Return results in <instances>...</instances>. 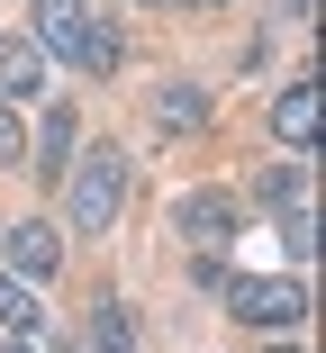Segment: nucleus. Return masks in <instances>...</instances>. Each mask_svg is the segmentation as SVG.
<instances>
[{
	"label": "nucleus",
	"instance_id": "nucleus-1",
	"mask_svg": "<svg viewBox=\"0 0 326 353\" xmlns=\"http://www.w3.org/2000/svg\"><path fill=\"white\" fill-rule=\"evenodd\" d=\"M127 181H136V163H127L118 145H73V163H63V227H82V236H109L118 227V208H127Z\"/></svg>",
	"mask_w": 326,
	"mask_h": 353
},
{
	"label": "nucleus",
	"instance_id": "nucleus-2",
	"mask_svg": "<svg viewBox=\"0 0 326 353\" xmlns=\"http://www.w3.org/2000/svg\"><path fill=\"white\" fill-rule=\"evenodd\" d=\"M227 317H236V326H263V335H290V326H308V281H299V272L227 281Z\"/></svg>",
	"mask_w": 326,
	"mask_h": 353
},
{
	"label": "nucleus",
	"instance_id": "nucleus-3",
	"mask_svg": "<svg viewBox=\"0 0 326 353\" xmlns=\"http://www.w3.org/2000/svg\"><path fill=\"white\" fill-rule=\"evenodd\" d=\"M245 227V199L236 190H181L172 199V236H190V245H227Z\"/></svg>",
	"mask_w": 326,
	"mask_h": 353
},
{
	"label": "nucleus",
	"instance_id": "nucleus-4",
	"mask_svg": "<svg viewBox=\"0 0 326 353\" xmlns=\"http://www.w3.org/2000/svg\"><path fill=\"white\" fill-rule=\"evenodd\" d=\"M0 263H10L19 281H54L63 272V227L54 218H19L10 236H0Z\"/></svg>",
	"mask_w": 326,
	"mask_h": 353
},
{
	"label": "nucleus",
	"instance_id": "nucleus-5",
	"mask_svg": "<svg viewBox=\"0 0 326 353\" xmlns=\"http://www.w3.org/2000/svg\"><path fill=\"white\" fill-rule=\"evenodd\" d=\"M73 145H82V109H73V100H45V109H37V181H63Z\"/></svg>",
	"mask_w": 326,
	"mask_h": 353
},
{
	"label": "nucleus",
	"instance_id": "nucleus-6",
	"mask_svg": "<svg viewBox=\"0 0 326 353\" xmlns=\"http://www.w3.org/2000/svg\"><path fill=\"white\" fill-rule=\"evenodd\" d=\"M82 28H91V0H37V54H63L73 63V46H82Z\"/></svg>",
	"mask_w": 326,
	"mask_h": 353
},
{
	"label": "nucleus",
	"instance_id": "nucleus-7",
	"mask_svg": "<svg viewBox=\"0 0 326 353\" xmlns=\"http://www.w3.org/2000/svg\"><path fill=\"white\" fill-rule=\"evenodd\" d=\"M154 127H163V136H200V127H209V91H200V82H163V91H154Z\"/></svg>",
	"mask_w": 326,
	"mask_h": 353
},
{
	"label": "nucleus",
	"instance_id": "nucleus-8",
	"mask_svg": "<svg viewBox=\"0 0 326 353\" xmlns=\"http://www.w3.org/2000/svg\"><path fill=\"white\" fill-rule=\"evenodd\" d=\"M272 136H281L290 154H308V136H317V91H308V82H290V91L272 100Z\"/></svg>",
	"mask_w": 326,
	"mask_h": 353
},
{
	"label": "nucleus",
	"instance_id": "nucleus-9",
	"mask_svg": "<svg viewBox=\"0 0 326 353\" xmlns=\"http://www.w3.org/2000/svg\"><path fill=\"white\" fill-rule=\"evenodd\" d=\"M82 353H136V317H127V299H91V335Z\"/></svg>",
	"mask_w": 326,
	"mask_h": 353
},
{
	"label": "nucleus",
	"instance_id": "nucleus-10",
	"mask_svg": "<svg viewBox=\"0 0 326 353\" xmlns=\"http://www.w3.org/2000/svg\"><path fill=\"white\" fill-rule=\"evenodd\" d=\"M73 63H82V73H118V63H127V37H118V19H100V10H91V28H82Z\"/></svg>",
	"mask_w": 326,
	"mask_h": 353
},
{
	"label": "nucleus",
	"instance_id": "nucleus-11",
	"mask_svg": "<svg viewBox=\"0 0 326 353\" xmlns=\"http://www.w3.org/2000/svg\"><path fill=\"white\" fill-rule=\"evenodd\" d=\"M45 91V54L37 46H0V100H37Z\"/></svg>",
	"mask_w": 326,
	"mask_h": 353
},
{
	"label": "nucleus",
	"instance_id": "nucleus-12",
	"mask_svg": "<svg viewBox=\"0 0 326 353\" xmlns=\"http://www.w3.org/2000/svg\"><path fill=\"white\" fill-rule=\"evenodd\" d=\"M0 326H10V335H45V308H37V281H19V272H0Z\"/></svg>",
	"mask_w": 326,
	"mask_h": 353
},
{
	"label": "nucleus",
	"instance_id": "nucleus-13",
	"mask_svg": "<svg viewBox=\"0 0 326 353\" xmlns=\"http://www.w3.org/2000/svg\"><path fill=\"white\" fill-rule=\"evenodd\" d=\"M254 208H272V218L281 208H308V163H272L263 181H254Z\"/></svg>",
	"mask_w": 326,
	"mask_h": 353
},
{
	"label": "nucleus",
	"instance_id": "nucleus-14",
	"mask_svg": "<svg viewBox=\"0 0 326 353\" xmlns=\"http://www.w3.org/2000/svg\"><path fill=\"white\" fill-rule=\"evenodd\" d=\"M0 163H28V118H19V100H0Z\"/></svg>",
	"mask_w": 326,
	"mask_h": 353
},
{
	"label": "nucleus",
	"instance_id": "nucleus-15",
	"mask_svg": "<svg viewBox=\"0 0 326 353\" xmlns=\"http://www.w3.org/2000/svg\"><path fill=\"white\" fill-rule=\"evenodd\" d=\"M281 236H290V263H308V254H317V236H308V208H281Z\"/></svg>",
	"mask_w": 326,
	"mask_h": 353
},
{
	"label": "nucleus",
	"instance_id": "nucleus-16",
	"mask_svg": "<svg viewBox=\"0 0 326 353\" xmlns=\"http://www.w3.org/2000/svg\"><path fill=\"white\" fill-rule=\"evenodd\" d=\"M0 353H37V335H10V344H0Z\"/></svg>",
	"mask_w": 326,
	"mask_h": 353
},
{
	"label": "nucleus",
	"instance_id": "nucleus-17",
	"mask_svg": "<svg viewBox=\"0 0 326 353\" xmlns=\"http://www.w3.org/2000/svg\"><path fill=\"white\" fill-rule=\"evenodd\" d=\"M272 353H308V344H290V335H281V344H272Z\"/></svg>",
	"mask_w": 326,
	"mask_h": 353
}]
</instances>
